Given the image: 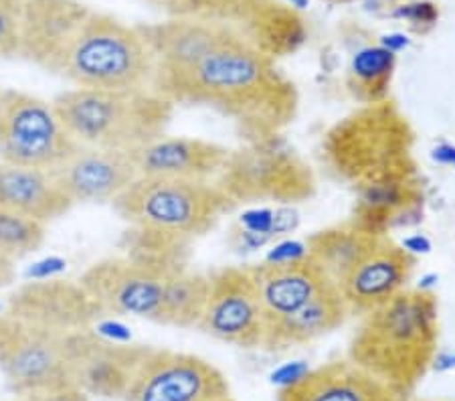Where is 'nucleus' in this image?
<instances>
[{"instance_id":"c85d7f7f","label":"nucleus","mask_w":455,"mask_h":401,"mask_svg":"<svg viewBox=\"0 0 455 401\" xmlns=\"http://www.w3.org/2000/svg\"><path fill=\"white\" fill-rule=\"evenodd\" d=\"M28 0H0V60H19Z\"/></svg>"},{"instance_id":"f704fd0d","label":"nucleus","mask_w":455,"mask_h":401,"mask_svg":"<svg viewBox=\"0 0 455 401\" xmlns=\"http://www.w3.org/2000/svg\"><path fill=\"white\" fill-rule=\"evenodd\" d=\"M65 268V261L63 260H57V258H49V260H43V261H36V264L28 269V278L31 280H47V278H57V274L61 272Z\"/></svg>"},{"instance_id":"ddd939ff","label":"nucleus","mask_w":455,"mask_h":401,"mask_svg":"<svg viewBox=\"0 0 455 401\" xmlns=\"http://www.w3.org/2000/svg\"><path fill=\"white\" fill-rule=\"evenodd\" d=\"M266 325V312L245 266L209 272V296L196 331L233 347L263 349Z\"/></svg>"},{"instance_id":"4468645a","label":"nucleus","mask_w":455,"mask_h":401,"mask_svg":"<svg viewBox=\"0 0 455 401\" xmlns=\"http://www.w3.org/2000/svg\"><path fill=\"white\" fill-rule=\"evenodd\" d=\"M148 345L114 342L92 328L68 333L69 381L87 397L124 399Z\"/></svg>"},{"instance_id":"4be33fe9","label":"nucleus","mask_w":455,"mask_h":401,"mask_svg":"<svg viewBox=\"0 0 455 401\" xmlns=\"http://www.w3.org/2000/svg\"><path fill=\"white\" fill-rule=\"evenodd\" d=\"M277 401H401L350 359H336L307 371L298 383L277 391Z\"/></svg>"},{"instance_id":"f8f14e48","label":"nucleus","mask_w":455,"mask_h":401,"mask_svg":"<svg viewBox=\"0 0 455 401\" xmlns=\"http://www.w3.org/2000/svg\"><path fill=\"white\" fill-rule=\"evenodd\" d=\"M227 396L229 381L207 359L148 347L122 401H215Z\"/></svg>"},{"instance_id":"2f4dec72","label":"nucleus","mask_w":455,"mask_h":401,"mask_svg":"<svg viewBox=\"0 0 455 401\" xmlns=\"http://www.w3.org/2000/svg\"><path fill=\"white\" fill-rule=\"evenodd\" d=\"M395 17L409 20L411 25H435V20L439 17L437 6L433 3H427V0H417V3H409V4H401L395 11Z\"/></svg>"},{"instance_id":"b1692460","label":"nucleus","mask_w":455,"mask_h":401,"mask_svg":"<svg viewBox=\"0 0 455 401\" xmlns=\"http://www.w3.org/2000/svg\"><path fill=\"white\" fill-rule=\"evenodd\" d=\"M348 317L350 310L340 290L330 284L299 310L282 318H269L263 349L282 351V349L307 345V342L340 328Z\"/></svg>"},{"instance_id":"5701e85b","label":"nucleus","mask_w":455,"mask_h":401,"mask_svg":"<svg viewBox=\"0 0 455 401\" xmlns=\"http://www.w3.org/2000/svg\"><path fill=\"white\" fill-rule=\"evenodd\" d=\"M0 207L47 225L68 215L73 203L57 187L51 171L0 160Z\"/></svg>"},{"instance_id":"4c0bfd02","label":"nucleus","mask_w":455,"mask_h":401,"mask_svg":"<svg viewBox=\"0 0 455 401\" xmlns=\"http://www.w3.org/2000/svg\"><path fill=\"white\" fill-rule=\"evenodd\" d=\"M144 3H148L150 6H154V9L168 12L171 17H179L182 9H185L187 0H144Z\"/></svg>"},{"instance_id":"20e7f679","label":"nucleus","mask_w":455,"mask_h":401,"mask_svg":"<svg viewBox=\"0 0 455 401\" xmlns=\"http://www.w3.org/2000/svg\"><path fill=\"white\" fill-rule=\"evenodd\" d=\"M411 134L405 116L391 101L366 104L330 130L324 156L342 180L361 188L385 179L413 177Z\"/></svg>"},{"instance_id":"412c9836","label":"nucleus","mask_w":455,"mask_h":401,"mask_svg":"<svg viewBox=\"0 0 455 401\" xmlns=\"http://www.w3.org/2000/svg\"><path fill=\"white\" fill-rule=\"evenodd\" d=\"M245 268L249 276H251V282L267 320L288 317L291 312L299 310L320 290L332 284L310 258L285 261V264L259 261V264Z\"/></svg>"},{"instance_id":"e433bc0d","label":"nucleus","mask_w":455,"mask_h":401,"mask_svg":"<svg viewBox=\"0 0 455 401\" xmlns=\"http://www.w3.org/2000/svg\"><path fill=\"white\" fill-rule=\"evenodd\" d=\"M401 245L405 247V250L415 255V253H429L431 252V242L425 236H421V233H417V236H409L401 242Z\"/></svg>"},{"instance_id":"1a4fd4ad","label":"nucleus","mask_w":455,"mask_h":401,"mask_svg":"<svg viewBox=\"0 0 455 401\" xmlns=\"http://www.w3.org/2000/svg\"><path fill=\"white\" fill-rule=\"evenodd\" d=\"M179 268L185 266L117 255L95 261L79 276V284L106 317H134L160 325L166 280Z\"/></svg>"},{"instance_id":"393cba45","label":"nucleus","mask_w":455,"mask_h":401,"mask_svg":"<svg viewBox=\"0 0 455 401\" xmlns=\"http://www.w3.org/2000/svg\"><path fill=\"white\" fill-rule=\"evenodd\" d=\"M379 237L380 236L363 229L355 221L334 225L306 237L307 258L314 260L315 266L336 286L377 244Z\"/></svg>"},{"instance_id":"39448f33","label":"nucleus","mask_w":455,"mask_h":401,"mask_svg":"<svg viewBox=\"0 0 455 401\" xmlns=\"http://www.w3.org/2000/svg\"><path fill=\"white\" fill-rule=\"evenodd\" d=\"M154 69L156 63L140 28L92 11L57 77L84 90L142 92L152 90Z\"/></svg>"},{"instance_id":"a19ab883","label":"nucleus","mask_w":455,"mask_h":401,"mask_svg":"<svg viewBox=\"0 0 455 401\" xmlns=\"http://www.w3.org/2000/svg\"><path fill=\"white\" fill-rule=\"evenodd\" d=\"M285 6H290L293 11H304L307 9V4H310V0H280Z\"/></svg>"},{"instance_id":"cd10ccee","label":"nucleus","mask_w":455,"mask_h":401,"mask_svg":"<svg viewBox=\"0 0 455 401\" xmlns=\"http://www.w3.org/2000/svg\"><path fill=\"white\" fill-rule=\"evenodd\" d=\"M47 228L19 213L0 207V252L19 261L45 244Z\"/></svg>"},{"instance_id":"a18cd8bd","label":"nucleus","mask_w":455,"mask_h":401,"mask_svg":"<svg viewBox=\"0 0 455 401\" xmlns=\"http://www.w3.org/2000/svg\"><path fill=\"white\" fill-rule=\"evenodd\" d=\"M0 93H3V87H0Z\"/></svg>"},{"instance_id":"6ab92c4d","label":"nucleus","mask_w":455,"mask_h":401,"mask_svg":"<svg viewBox=\"0 0 455 401\" xmlns=\"http://www.w3.org/2000/svg\"><path fill=\"white\" fill-rule=\"evenodd\" d=\"M138 177H166L215 182L223 172L231 150L190 136H158L130 152Z\"/></svg>"},{"instance_id":"c756f323","label":"nucleus","mask_w":455,"mask_h":401,"mask_svg":"<svg viewBox=\"0 0 455 401\" xmlns=\"http://www.w3.org/2000/svg\"><path fill=\"white\" fill-rule=\"evenodd\" d=\"M239 228L245 231L257 233V236H266L271 239V244L277 242L274 236L275 225V209L274 207H251L239 215Z\"/></svg>"},{"instance_id":"72a5a7b5","label":"nucleus","mask_w":455,"mask_h":401,"mask_svg":"<svg viewBox=\"0 0 455 401\" xmlns=\"http://www.w3.org/2000/svg\"><path fill=\"white\" fill-rule=\"evenodd\" d=\"M310 369L312 367L306 361H288V363L280 365L277 369L271 371L269 381H271V385H277V389H285V388H290V385L298 383L299 379H302Z\"/></svg>"},{"instance_id":"f03ea898","label":"nucleus","mask_w":455,"mask_h":401,"mask_svg":"<svg viewBox=\"0 0 455 401\" xmlns=\"http://www.w3.org/2000/svg\"><path fill=\"white\" fill-rule=\"evenodd\" d=\"M437 353V301L405 288L361 317L348 359L387 385L401 401L431 369Z\"/></svg>"},{"instance_id":"c9c22d12","label":"nucleus","mask_w":455,"mask_h":401,"mask_svg":"<svg viewBox=\"0 0 455 401\" xmlns=\"http://www.w3.org/2000/svg\"><path fill=\"white\" fill-rule=\"evenodd\" d=\"M17 276V261L0 252V290L9 288Z\"/></svg>"},{"instance_id":"aec40b11","label":"nucleus","mask_w":455,"mask_h":401,"mask_svg":"<svg viewBox=\"0 0 455 401\" xmlns=\"http://www.w3.org/2000/svg\"><path fill=\"white\" fill-rule=\"evenodd\" d=\"M138 28L148 43L156 63L154 77L190 68L212 47L233 35L229 27L193 17H171L164 23L138 25Z\"/></svg>"},{"instance_id":"37998d69","label":"nucleus","mask_w":455,"mask_h":401,"mask_svg":"<svg viewBox=\"0 0 455 401\" xmlns=\"http://www.w3.org/2000/svg\"><path fill=\"white\" fill-rule=\"evenodd\" d=\"M332 3H348V0H332Z\"/></svg>"},{"instance_id":"2eb2a0df","label":"nucleus","mask_w":455,"mask_h":401,"mask_svg":"<svg viewBox=\"0 0 455 401\" xmlns=\"http://www.w3.org/2000/svg\"><path fill=\"white\" fill-rule=\"evenodd\" d=\"M3 310L11 317L59 333L92 328L106 317L101 306L93 301L79 280L63 278L20 284L6 296Z\"/></svg>"},{"instance_id":"7ed1b4c3","label":"nucleus","mask_w":455,"mask_h":401,"mask_svg":"<svg viewBox=\"0 0 455 401\" xmlns=\"http://www.w3.org/2000/svg\"><path fill=\"white\" fill-rule=\"evenodd\" d=\"M73 140L93 148L132 152L163 136L174 104L154 90L106 92L73 87L53 100Z\"/></svg>"},{"instance_id":"c03bdc74","label":"nucleus","mask_w":455,"mask_h":401,"mask_svg":"<svg viewBox=\"0 0 455 401\" xmlns=\"http://www.w3.org/2000/svg\"><path fill=\"white\" fill-rule=\"evenodd\" d=\"M3 309H4V306H0V312H3Z\"/></svg>"},{"instance_id":"dca6fc26","label":"nucleus","mask_w":455,"mask_h":401,"mask_svg":"<svg viewBox=\"0 0 455 401\" xmlns=\"http://www.w3.org/2000/svg\"><path fill=\"white\" fill-rule=\"evenodd\" d=\"M51 174L73 205H104L120 196L138 179L130 152L77 146Z\"/></svg>"},{"instance_id":"0eeeda50","label":"nucleus","mask_w":455,"mask_h":401,"mask_svg":"<svg viewBox=\"0 0 455 401\" xmlns=\"http://www.w3.org/2000/svg\"><path fill=\"white\" fill-rule=\"evenodd\" d=\"M215 185L235 205L259 201L293 205L310 199L315 180L310 166L288 144L271 136L231 150Z\"/></svg>"},{"instance_id":"6e6552de","label":"nucleus","mask_w":455,"mask_h":401,"mask_svg":"<svg viewBox=\"0 0 455 401\" xmlns=\"http://www.w3.org/2000/svg\"><path fill=\"white\" fill-rule=\"evenodd\" d=\"M53 101L20 90L0 93V160L51 171L77 150Z\"/></svg>"},{"instance_id":"bb28decb","label":"nucleus","mask_w":455,"mask_h":401,"mask_svg":"<svg viewBox=\"0 0 455 401\" xmlns=\"http://www.w3.org/2000/svg\"><path fill=\"white\" fill-rule=\"evenodd\" d=\"M395 63H397V55L380 45L358 51L352 57L347 79L348 90L356 101H361L363 106L385 101L391 87Z\"/></svg>"},{"instance_id":"423d86ee","label":"nucleus","mask_w":455,"mask_h":401,"mask_svg":"<svg viewBox=\"0 0 455 401\" xmlns=\"http://www.w3.org/2000/svg\"><path fill=\"white\" fill-rule=\"evenodd\" d=\"M233 207L215 182L166 177H138L112 201V209L130 228L185 242L215 229Z\"/></svg>"},{"instance_id":"58836bf2","label":"nucleus","mask_w":455,"mask_h":401,"mask_svg":"<svg viewBox=\"0 0 455 401\" xmlns=\"http://www.w3.org/2000/svg\"><path fill=\"white\" fill-rule=\"evenodd\" d=\"M379 45L388 49V51H391V53L397 55L399 51L409 47V39H407L405 35H401V33H393V35H385L383 39H380Z\"/></svg>"},{"instance_id":"9d476101","label":"nucleus","mask_w":455,"mask_h":401,"mask_svg":"<svg viewBox=\"0 0 455 401\" xmlns=\"http://www.w3.org/2000/svg\"><path fill=\"white\" fill-rule=\"evenodd\" d=\"M68 333L0 312V375L14 396L68 385Z\"/></svg>"},{"instance_id":"9b49d317","label":"nucleus","mask_w":455,"mask_h":401,"mask_svg":"<svg viewBox=\"0 0 455 401\" xmlns=\"http://www.w3.org/2000/svg\"><path fill=\"white\" fill-rule=\"evenodd\" d=\"M179 17L229 27L271 60L293 53L306 41L302 17L280 0H187Z\"/></svg>"},{"instance_id":"473e14b6","label":"nucleus","mask_w":455,"mask_h":401,"mask_svg":"<svg viewBox=\"0 0 455 401\" xmlns=\"http://www.w3.org/2000/svg\"><path fill=\"white\" fill-rule=\"evenodd\" d=\"M17 401H90L82 389L76 385H59V388H49L41 391L27 393L23 397H17Z\"/></svg>"},{"instance_id":"f257e3e1","label":"nucleus","mask_w":455,"mask_h":401,"mask_svg":"<svg viewBox=\"0 0 455 401\" xmlns=\"http://www.w3.org/2000/svg\"><path fill=\"white\" fill-rule=\"evenodd\" d=\"M152 90L174 106H204L227 116L247 142L277 136L298 106L296 87L275 60L235 33L190 68L154 77Z\"/></svg>"},{"instance_id":"f3484780","label":"nucleus","mask_w":455,"mask_h":401,"mask_svg":"<svg viewBox=\"0 0 455 401\" xmlns=\"http://www.w3.org/2000/svg\"><path fill=\"white\" fill-rule=\"evenodd\" d=\"M93 9L79 0H28L20 31L19 60L59 76L71 43Z\"/></svg>"},{"instance_id":"a211bd4d","label":"nucleus","mask_w":455,"mask_h":401,"mask_svg":"<svg viewBox=\"0 0 455 401\" xmlns=\"http://www.w3.org/2000/svg\"><path fill=\"white\" fill-rule=\"evenodd\" d=\"M413 268L415 255L388 236H380L364 258L336 284V288L340 290L350 317H363L405 290Z\"/></svg>"},{"instance_id":"79ce46f5","label":"nucleus","mask_w":455,"mask_h":401,"mask_svg":"<svg viewBox=\"0 0 455 401\" xmlns=\"http://www.w3.org/2000/svg\"><path fill=\"white\" fill-rule=\"evenodd\" d=\"M215 401H235L231 396H227V397H221V399H215Z\"/></svg>"},{"instance_id":"ea45409f","label":"nucleus","mask_w":455,"mask_h":401,"mask_svg":"<svg viewBox=\"0 0 455 401\" xmlns=\"http://www.w3.org/2000/svg\"><path fill=\"white\" fill-rule=\"evenodd\" d=\"M433 158L443 164H455V148H451V146H437L433 150Z\"/></svg>"},{"instance_id":"7c9ffc66","label":"nucleus","mask_w":455,"mask_h":401,"mask_svg":"<svg viewBox=\"0 0 455 401\" xmlns=\"http://www.w3.org/2000/svg\"><path fill=\"white\" fill-rule=\"evenodd\" d=\"M307 258L306 239H277L271 245V250L266 253L263 261H271V264H285V261H298Z\"/></svg>"},{"instance_id":"a878e982","label":"nucleus","mask_w":455,"mask_h":401,"mask_svg":"<svg viewBox=\"0 0 455 401\" xmlns=\"http://www.w3.org/2000/svg\"><path fill=\"white\" fill-rule=\"evenodd\" d=\"M209 296V274L179 268L168 276L160 325L196 328Z\"/></svg>"}]
</instances>
